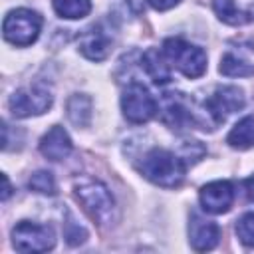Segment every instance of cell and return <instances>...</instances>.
I'll return each mask as SVG.
<instances>
[{
	"label": "cell",
	"mask_w": 254,
	"mask_h": 254,
	"mask_svg": "<svg viewBox=\"0 0 254 254\" xmlns=\"http://www.w3.org/2000/svg\"><path fill=\"white\" fill-rule=\"evenodd\" d=\"M137 169L153 185L165 187V189H175L185 181L187 161L167 149L155 147L143 155Z\"/></svg>",
	"instance_id": "6da1fadb"
},
{
	"label": "cell",
	"mask_w": 254,
	"mask_h": 254,
	"mask_svg": "<svg viewBox=\"0 0 254 254\" xmlns=\"http://www.w3.org/2000/svg\"><path fill=\"white\" fill-rule=\"evenodd\" d=\"M73 192L93 220H97L99 224L111 222L113 210H115V200H113L109 189L101 181L89 179V177H79L73 181Z\"/></svg>",
	"instance_id": "7a4b0ae2"
},
{
	"label": "cell",
	"mask_w": 254,
	"mask_h": 254,
	"mask_svg": "<svg viewBox=\"0 0 254 254\" xmlns=\"http://www.w3.org/2000/svg\"><path fill=\"white\" fill-rule=\"evenodd\" d=\"M163 54L183 75L187 77H200L206 71V54L202 48L183 40V38H169L163 44Z\"/></svg>",
	"instance_id": "3957f363"
},
{
	"label": "cell",
	"mask_w": 254,
	"mask_h": 254,
	"mask_svg": "<svg viewBox=\"0 0 254 254\" xmlns=\"http://www.w3.org/2000/svg\"><path fill=\"white\" fill-rule=\"evenodd\" d=\"M40 30H42V16L28 8L10 10L2 24L6 42L20 46V48L34 44L40 36Z\"/></svg>",
	"instance_id": "277c9868"
},
{
	"label": "cell",
	"mask_w": 254,
	"mask_h": 254,
	"mask_svg": "<svg viewBox=\"0 0 254 254\" xmlns=\"http://www.w3.org/2000/svg\"><path fill=\"white\" fill-rule=\"evenodd\" d=\"M52 89L46 83H34L30 87H22L14 91L8 99V107L14 117H30V115H42L52 105Z\"/></svg>",
	"instance_id": "5b68a950"
},
{
	"label": "cell",
	"mask_w": 254,
	"mask_h": 254,
	"mask_svg": "<svg viewBox=\"0 0 254 254\" xmlns=\"http://www.w3.org/2000/svg\"><path fill=\"white\" fill-rule=\"evenodd\" d=\"M14 248L20 252H46L56 244V232L48 224L22 220L12 228Z\"/></svg>",
	"instance_id": "8992f818"
},
{
	"label": "cell",
	"mask_w": 254,
	"mask_h": 254,
	"mask_svg": "<svg viewBox=\"0 0 254 254\" xmlns=\"http://www.w3.org/2000/svg\"><path fill=\"white\" fill-rule=\"evenodd\" d=\"M121 109H123V115L127 121L139 125V123H147L155 117L157 101L143 83L131 81L121 95Z\"/></svg>",
	"instance_id": "52a82bcc"
},
{
	"label": "cell",
	"mask_w": 254,
	"mask_h": 254,
	"mask_svg": "<svg viewBox=\"0 0 254 254\" xmlns=\"http://www.w3.org/2000/svg\"><path fill=\"white\" fill-rule=\"evenodd\" d=\"M244 103H246V97L242 89H238L236 85H220L214 89L210 97H206L204 109H206V115L212 119V123L218 125V123H224L228 115L240 111Z\"/></svg>",
	"instance_id": "ba28073f"
},
{
	"label": "cell",
	"mask_w": 254,
	"mask_h": 254,
	"mask_svg": "<svg viewBox=\"0 0 254 254\" xmlns=\"http://www.w3.org/2000/svg\"><path fill=\"white\" fill-rule=\"evenodd\" d=\"M163 121L171 129H189L198 123L190 101L185 93H165L163 97Z\"/></svg>",
	"instance_id": "9c48e42d"
},
{
	"label": "cell",
	"mask_w": 254,
	"mask_h": 254,
	"mask_svg": "<svg viewBox=\"0 0 254 254\" xmlns=\"http://www.w3.org/2000/svg\"><path fill=\"white\" fill-rule=\"evenodd\" d=\"M200 204L210 214L228 212L234 202V187L230 181H212L200 189Z\"/></svg>",
	"instance_id": "30bf717a"
},
{
	"label": "cell",
	"mask_w": 254,
	"mask_h": 254,
	"mask_svg": "<svg viewBox=\"0 0 254 254\" xmlns=\"http://www.w3.org/2000/svg\"><path fill=\"white\" fill-rule=\"evenodd\" d=\"M212 8L218 20L228 26L254 22V0H212Z\"/></svg>",
	"instance_id": "8fae6325"
},
{
	"label": "cell",
	"mask_w": 254,
	"mask_h": 254,
	"mask_svg": "<svg viewBox=\"0 0 254 254\" xmlns=\"http://www.w3.org/2000/svg\"><path fill=\"white\" fill-rule=\"evenodd\" d=\"M189 240H190V246L196 252L212 250L220 240V226L212 220H206V218L198 216V214H190Z\"/></svg>",
	"instance_id": "7c38bea8"
},
{
	"label": "cell",
	"mask_w": 254,
	"mask_h": 254,
	"mask_svg": "<svg viewBox=\"0 0 254 254\" xmlns=\"http://www.w3.org/2000/svg\"><path fill=\"white\" fill-rule=\"evenodd\" d=\"M111 36L105 28L101 26H91L87 30H83V34L79 36V50L87 60L93 62H101L109 56L111 52Z\"/></svg>",
	"instance_id": "4fadbf2b"
},
{
	"label": "cell",
	"mask_w": 254,
	"mask_h": 254,
	"mask_svg": "<svg viewBox=\"0 0 254 254\" xmlns=\"http://www.w3.org/2000/svg\"><path fill=\"white\" fill-rule=\"evenodd\" d=\"M71 139L62 125H54L40 141V153L50 161H62L71 153Z\"/></svg>",
	"instance_id": "5bb4252c"
},
{
	"label": "cell",
	"mask_w": 254,
	"mask_h": 254,
	"mask_svg": "<svg viewBox=\"0 0 254 254\" xmlns=\"http://www.w3.org/2000/svg\"><path fill=\"white\" fill-rule=\"evenodd\" d=\"M218 69L226 77H250L254 75V58L244 50H228L222 56Z\"/></svg>",
	"instance_id": "9a60e30c"
},
{
	"label": "cell",
	"mask_w": 254,
	"mask_h": 254,
	"mask_svg": "<svg viewBox=\"0 0 254 254\" xmlns=\"http://www.w3.org/2000/svg\"><path fill=\"white\" fill-rule=\"evenodd\" d=\"M165 54L161 56L157 50H147L143 56H141V67L145 69V73L151 77V81L155 85H163L171 79V71H169V65L165 64Z\"/></svg>",
	"instance_id": "2e32d148"
},
{
	"label": "cell",
	"mask_w": 254,
	"mask_h": 254,
	"mask_svg": "<svg viewBox=\"0 0 254 254\" xmlns=\"http://www.w3.org/2000/svg\"><path fill=\"white\" fill-rule=\"evenodd\" d=\"M226 143L232 149H250L254 147V117H244L240 119L228 133Z\"/></svg>",
	"instance_id": "e0dca14e"
},
{
	"label": "cell",
	"mask_w": 254,
	"mask_h": 254,
	"mask_svg": "<svg viewBox=\"0 0 254 254\" xmlns=\"http://www.w3.org/2000/svg\"><path fill=\"white\" fill-rule=\"evenodd\" d=\"M67 117L75 127H87L91 119V99L83 93H75L67 99Z\"/></svg>",
	"instance_id": "ac0fdd59"
},
{
	"label": "cell",
	"mask_w": 254,
	"mask_h": 254,
	"mask_svg": "<svg viewBox=\"0 0 254 254\" xmlns=\"http://www.w3.org/2000/svg\"><path fill=\"white\" fill-rule=\"evenodd\" d=\"M54 10L60 18H67V20H77L89 14L91 10V2L89 0H52Z\"/></svg>",
	"instance_id": "d6986e66"
},
{
	"label": "cell",
	"mask_w": 254,
	"mask_h": 254,
	"mask_svg": "<svg viewBox=\"0 0 254 254\" xmlns=\"http://www.w3.org/2000/svg\"><path fill=\"white\" fill-rule=\"evenodd\" d=\"M28 187L40 194H56L58 192V185H56V179L50 171H36L30 181H28Z\"/></svg>",
	"instance_id": "ffe728a7"
},
{
	"label": "cell",
	"mask_w": 254,
	"mask_h": 254,
	"mask_svg": "<svg viewBox=\"0 0 254 254\" xmlns=\"http://www.w3.org/2000/svg\"><path fill=\"white\" fill-rule=\"evenodd\" d=\"M236 236L244 246L254 248V212H246L236 220Z\"/></svg>",
	"instance_id": "44dd1931"
},
{
	"label": "cell",
	"mask_w": 254,
	"mask_h": 254,
	"mask_svg": "<svg viewBox=\"0 0 254 254\" xmlns=\"http://www.w3.org/2000/svg\"><path fill=\"white\" fill-rule=\"evenodd\" d=\"M151 4V8L159 10V12H165V10H171L173 6H177L181 0H147Z\"/></svg>",
	"instance_id": "7402d4cb"
},
{
	"label": "cell",
	"mask_w": 254,
	"mask_h": 254,
	"mask_svg": "<svg viewBox=\"0 0 254 254\" xmlns=\"http://www.w3.org/2000/svg\"><path fill=\"white\" fill-rule=\"evenodd\" d=\"M244 189H246L248 198H250V200H254V175H252L250 179H246V181H244Z\"/></svg>",
	"instance_id": "603a6c76"
},
{
	"label": "cell",
	"mask_w": 254,
	"mask_h": 254,
	"mask_svg": "<svg viewBox=\"0 0 254 254\" xmlns=\"http://www.w3.org/2000/svg\"><path fill=\"white\" fill-rule=\"evenodd\" d=\"M2 183H4V190H2V200H6V198L10 196V192H12V187H10V181H8V177H6V175H2Z\"/></svg>",
	"instance_id": "cb8c5ba5"
}]
</instances>
